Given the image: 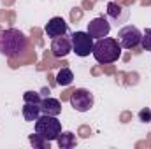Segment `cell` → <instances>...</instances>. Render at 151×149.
Listing matches in <instances>:
<instances>
[{
    "label": "cell",
    "mask_w": 151,
    "mask_h": 149,
    "mask_svg": "<svg viewBox=\"0 0 151 149\" xmlns=\"http://www.w3.org/2000/svg\"><path fill=\"white\" fill-rule=\"evenodd\" d=\"M27 37L16 28H7L0 34V53L7 58H19L27 51Z\"/></svg>",
    "instance_id": "6da1fadb"
},
{
    "label": "cell",
    "mask_w": 151,
    "mask_h": 149,
    "mask_svg": "<svg viewBox=\"0 0 151 149\" xmlns=\"http://www.w3.org/2000/svg\"><path fill=\"white\" fill-rule=\"evenodd\" d=\"M121 44L118 42V39L113 37H102L95 40V46H93V58L100 63V65H109L119 60L121 56Z\"/></svg>",
    "instance_id": "7a4b0ae2"
},
{
    "label": "cell",
    "mask_w": 151,
    "mask_h": 149,
    "mask_svg": "<svg viewBox=\"0 0 151 149\" xmlns=\"http://www.w3.org/2000/svg\"><path fill=\"white\" fill-rule=\"evenodd\" d=\"M35 132L42 135L46 140H56L58 135L62 133V123L58 116H49V114H40L35 121Z\"/></svg>",
    "instance_id": "3957f363"
},
{
    "label": "cell",
    "mask_w": 151,
    "mask_h": 149,
    "mask_svg": "<svg viewBox=\"0 0 151 149\" xmlns=\"http://www.w3.org/2000/svg\"><path fill=\"white\" fill-rule=\"evenodd\" d=\"M72 51L77 56H90L95 46V39L91 37L88 32H74L72 34Z\"/></svg>",
    "instance_id": "277c9868"
},
{
    "label": "cell",
    "mask_w": 151,
    "mask_h": 149,
    "mask_svg": "<svg viewBox=\"0 0 151 149\" xmlns=\"http://www.w3.org/2000/svg\"><path fill=\"white\" fill-rule=\"evenodd\" d=\"M69 102H70V105H72L77 112H88L93 107L95 98H93V93H90L88 90H84V88H76L74 91L70 93V97H69Z\"/></svg>",
    "instance_id": "5b68a950"
},
{
    "label": "cell",
    "mask_w": 151,
    "mask_h": 149,
    "mask_svg": "<svg viewBox=\"0 0 151 149\" xmlns=\"http://www.w3.org/2000/svg\"><path fill=\"white\" fill-rule=\"evenodd\" d=\"M141 37H142V32L134 25H127L118 32V42L121 44L123 49H134L141 46Z\"/></svg>",
    "instance_id": "8992f818"
},
{
    "label": "cell",
    "mask_w": 151,
    "mask_h": 149,
    "mask_svg": "<svg viewBox=\"0 0 151 149\" xmlns=\"http://www.w3.org/2000/svg\"><path fill=\"white\" fill-rule=\"evenodd\" d=\"M86 32L95 39V40L97 39H102V37H107L109 32H111V23L107 21V18L99 16V18H95V19H91L88 23V30Z\"/></svg>",
    "instance_id": "52a82bcc"
},
{
    "label": "cell",
    "mask_w": 151,
    "mask_h": 149,
    "mask_svg": "<svg viewBox=\"0 0 151 149\" xmlns=\"http://www.w3.org/2000/svg\"><path fill=\"white\" fill-rule=\"evenodd\" d=\"M67 30H69V27H67L65 19H63V18H60V16L51 18V19L46 23V27H44L46 35H47V37H51V39H56V37L65 35V34H67Z\"/></svg>",
    "instance_id": "ba28073f"
},
{
    "label": "cell",
    "mask_w": 151,
    "mask_h": 149,
    "mask_svg": "<svg viewBox=\"0 0 151 149\" xmlns=\"http://www.w3.org/2000/svg\"><path fill=\"white\" fill-rule=\"evenodd\" d=\"M51 53H53V56H56V58H65V56H69V54L72 53V40L67 39L65 35L53 39Z\"/></svg>",
    "instance_id": "9c48e42d"
},
{
    "label": "cell",
    "mask_w": 151,
    "mask_h": 149,
    "mask_svg": "<svg viewBox=\"0 0 151 149\" xmlns=\"http://www.w3.org/2000/svg\"><path fill=\"white\" fill-rule=\"evenodd\" d=\"M40 112L42 114H49V116H60L62 114V102L58 98L47 97L40 100Z\"/></svg>",
    "instance_id": "30bf717a"
},
{
    "label": "cell",
    "mask_w": 151,
    "mask_h": 149,
    "mask_svg": "<svg viewBox=\"0 0 151 149\" xmlns=\"http://www.w3.org/2000/svg\"><path fill=\"white\" fill-rule=\"evenodd\" d=\"M56 142H58V148L60 149H72V148H76V144H77L76 135L72 132H62V133L58 135Z\"/></svg>",
    "instance_id": "8fae6325"
},
{
    "label": "cell",
    "mask_w": 151,
    "mask_h": 149,
    "mask_svg": "<svg viewBox=\"0 0 151 149\" xmlns=\"http://www.w3.org/2000/svg\"><path fill=\"white\" fill-rule=\"evenodd\" d=\"M40 114H42L40 112V105H37V104H27L25 102V105H23V117H25V121L34 123V121H37V117Z\"/></svg>",
    "instance_id": "7c38bea8"
},
{
    "label": "cell",
    "mask_w": 151,
    "mask_h": 149,
    "mask_svg": "<svg viewBox=\"0 0 151 149\" xmlns=\"http://www.w3.org/2000/svg\"><path fill=\"white\" fill-rule=\"evenodd\" d=\"M72 81H74V74H72L70 69L63 67V69L58 70V74H56V84H60V86H69V84H72Z\"/></svg>",
    "instance_id": "4fadbf2b"
},
{
    "label": "cell",
    "mask_w": 151,
    "mask_h": 149,
    "mask_svg": "<svg viewBox=\"0 0 151 149\" xmlns=\"http://www.w3.org/2000/svg\"><path fill=\"white\" fill-rule=\"evenodd\" d=\"M28 140L34 146V149H49V140H46L42 135H39L37 132L32 133V135H28Z\"/></svg>",
    "instance_id": "5bb4252c"
},
{
    "label": "cell",
    "mask_w": 151,
    "mask_h": 149,
    "mask_svg": "<svg viewBox=\"0 0 151 149\" xmlns=\"http://www.w3.org/2000/svg\"><path fill=\"white\" fill-rule=\"evenodd\" d=\"M107 14H109L111 18H114V19H118V18L123 16V7L118 5L116 2H109V4H107Z\"/></svg>",
    "instance_id": "9a60e30c"
},
{
    "label": "cell",
    "mask_w": 151,
    "mask_h": 149,
    "mask_svg": "<svg viewBox=\"0 0 151 149\" xmlns=\"http://www.w3.org/2000/svg\"><path fill=\"white\" fill-rule=\"evenodd\" d=\"M23 100L27 102V104H37V105H40V95H39L37 91H25L23 93Z\"/></svg>",
    "instance_id": "2e32d148"
},
{
    "label": "cell",
    "mask_w": 151,
    "mask_h": 149,
    "mask_svg": "<svg viewBox=\"0 0 151 149\" xmlns=\"http://www.w3.org/2000/svg\"><path fill=\"white\" fill-rule=\"evenodd\" d=\"M141 46L144 51H151V28H146L141 37Z\"/></svg>",
    "instance_id": "e0dca14e"
},
{
    "label": "cell",
    "mask_w": 151,
    "mask_h": 149,
    "mask_svg": "<svg viewBox=\"0 0 151 149\" xmlns=\"http://www.w3.org/2000/svg\"><path fill=\"white\" fill-rule=\"evenodd\" d=\"M139 119H141L142 123H150L151 121V111L150 109H142V111H139Z\"/></svg>",
    "instance_id": "ac0fdd59"
}]
</instances>
